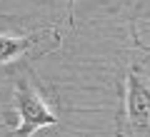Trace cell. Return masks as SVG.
<instances>
[{
	"label": "cell",
	"mask_w": 150,
	"mask_h": 137,
	"mask_svg": "<svg viewBox=\"0 0 150 137\" xmlns=\"http://www.w3.org/2000/svg\"><path fill=\"white\" fill-rule=\"evenodd\" d=\"M68 15H73V0H68Z\"/></svg>",
	"instance_id": "cell-4"
},
{
	"label": "cell",
	"mask_w": 150,
	"mask_h": 137,
	"mask_svg": "<svg viewBox=\"0 0 150 137\" xmlns=\"http://www.w3.org/2000/svg\"><path fill=\"white\" fill-rule=\"evenodd\" d=\"M50 35H53V30H38V32H33V35H23V37L0 35V65H5V63H10V60H15L18 55L28 53L35 42H40L43 37H50Z\"/></svg>",
	"instance_id": "cell-3"
},
{
	"label": "cell",
	"mask_w": 150,
	"mask_h": 137,
	"mask_svg": "<svg viewBox=\"0 0 150 137\" xmlns=\"http://www.w3.org/2000/svg\"><path fill=\"white\" fill-rule=\"evenodd\" d=\"M15 107H18V117H20V125L15 127V137H30L40 127H50V125L58 122V117L45 107V102L40 100V95L28 82H18Z\"/></svg>",
	"instance_id": "cell-1"
},
{
	"label": "cell",
	"mask_w": 150,
	"mask_h": 137,
	"mask_svg": "<svg viewBox=\"0 0 150 137\" xmlns=\"http://www.w3.org/2000/svg\"><path fill=\"white\" fill-rule=\"evenodd\" d=\"M125 115H128V125L133 132L150 130V82L140 75L138 67L130 70V77H128Z\"/></svg>",
	"instance_id": "cell-2"
}]
</instances>
